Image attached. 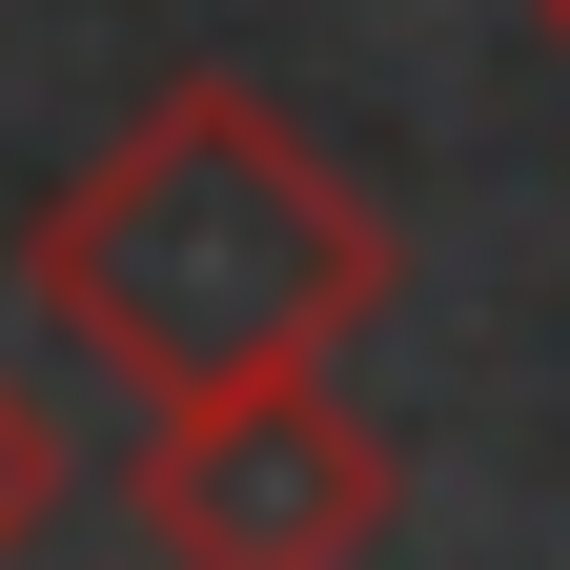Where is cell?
Here are the masks:
<instances>
[{
    "label": "cell",
    "mask_w": 570,
    "mask_h": 570,
    "mask_svg": "<svg viewBox=\"0 0 570 570\" xmlns=\"http://www.w3.org/2000/svg\"><path fill=\"white\" fill-rule=\"evenodd\" d=\"M387 285H407L387 204L265 82H164L122 142H82V164L21 204V306L82 346V367H122L142 407L326 367V346H367Z\"/></svg>",
    "instance_id": "1"
},
{
    "label": "cell",
    "mask_w": 570,
    "mask_h": 570,
    "mask_svg": "<svg viewBox=\"0 0 570 570\" xmlns=\"http://www.w3.org/2000/svg\"><path fill=\"white\" fill-rule=\"evenodd\" d=\"M387 510H407V469H387V428L346 407L326 367L142 407V449H122V530H142V570H367Z\"/></svg>",
    "instance_id": "2"
},
{
    "label": "cell",
    "mask_w": 570,
    "mask_h": 570,
    "mask_svg": "<svg viewBox=\"0 0 570 570\" xmlns=\"http://www.w3.org/2000/svg\"><path fill=\"white\" fill-rule=\"evenodd\" d=\"M530 21H550V41H570V0H530Z\"/></svg>",
    "instance_id": "4"
},
{
    "label": "cell",
    "mask_w": 570,
    "mask_h": 570,
    "mask_svg": "<svg viewBox=\"0 0 570 570\" xmlns=\"http://www.w3.org/2000/svg\"><path fill=\"white\" fill-rule=\"evenodd\" d=\"M61 510H82V469H61V428H41V387L21 367H0V570H21Z\"/></svg>",
    "instance_id": "3"
}]
</instances>
